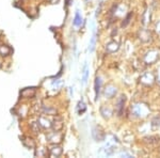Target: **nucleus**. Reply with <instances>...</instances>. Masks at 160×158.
Wrapping results in <instances>:
<instances>
[{
  "label": "nucleus",
  "instance_id": "1",
  "mask_svg": "<svg viewBox=\"0 0 160 158\" xmlns=\"http://www.w3.org/2000/svg\"><path fill=\"white\" fill-rule=\"evenodd\" d=\"M131 112L137 118H144L148 115L149 110L144 104H135L131 107Z\"/></svg>",
  "mask_w": 160,
  "mask_h": 158
},
{
  "label": "nucleus",
  "instance_id": "2",
  "mask_svg": "<svg viewBox=\"0 0 160 158\" xmlns=\"http://www.w3.org/2000/svg\"><path fill=\"white\" fill-rule=\"evenodd\" d=\"M160 57V50L158 49H154V50H149L145 56H144V62L146 64H154L155 62L159 59Z\"/></svg>",
  "mask_w": 160,
  "mask_h": 158
},
{
  "label": "nucleus",
  "instance_id": "3",
  "mask_svg": "<svg viewBox=\"0 0 160 158\" xmlns=\"http://www.w3.org/2000/svg\"><path fill=\"white\" fill-rule=\"evenodd\" d=\"M115 150H117V146H115L114 144L108 142V143L106 144L105 146H102V149H100V151H99L98 154L102 155V156H111V155L114 154Z\"/></svg>",
  "mask_w": 160,
  "mask_h": 158
},
{
  "label": "nucleus",
  "instance_id": "4",
  "mask_svg": "<svg viewBox=\"0 0 160 158\" xmlns=\"http://www.w3.org/2000/svg\"><path fill=\"white\" fill-rule=\"evenodd\" d=\"M62 138H63V135L60 134L59 131H53V133H51L47 136V141L49 143L57 144L62 141Z\"/></svg>",
  "mask_w": 160,
  "mask_h": 158
},
{
  "label": "nucleus",
  "instance_id": "5",
  "mask_svg": "<svg viewBox=\"0 0 160 158\" xmlns=\"http://www.w3.org/2000/svg\"><path fill=\"white\" fill-rule=\"evenodd\" d=\"M92 136L95 139V141H102V140H105V133L102 130L100 127H95L93 129Z\"/></svg>",
  "mask_w": 160,
  "mask_h": 158
},
{
  "label": "nucleus",
  "instance_id": "6",
  "mask_svg": "<svg viewBox=\"0 0 160 158\" xmlns=\"http://www.w3.org/2000/svg\"><path fill=\"white\" fill-rule=\"evenodd\" d=\"M35 93H37L35 88H26V89H24L20 92V96L22 98H30L34 96Z\"/></svg>",
  "mask_w": 160,
  "mask_h": 158
},
{
  "label": "nucleus",
  "instance_id": "7",
  "mask_svg": "<svg viewBox=\"0 0 160 158\" xmlns=\"http://www.w3.org/2000/svg\"><path fill=\"white\" fill-rule=\"evenodd\" d=\"M154 80H155L154 75L151 74V73H145L140 78V81L142 82V84H146V85H151L154 82Z\"/></svg>",
  "mask_w": 160,
  "mask_h": 158
},
{
  "label": "nucleus",
  "instance_id": "8",
  "mask_svg": "<svg viewBox=\"0 0 160 158\" xmlns=\"http://www.w3.org/2000/svg\"><path fill=\"white\" fill-rule=\"evenodd\" d=\"M151 38H152V33L148 30L143 29L139 32V38H140L142 42H148V41H151Z\"/></svg>",
  "mask_w": 160,
  "mask_h": 158
},
{
  "label": "nucleus",
  "instance_id": "9",
  "mask_svg": "<svg viewBox=\"0 0 160 158\" xmlns=\"http://www.w3.org/2000/svg\"><path fill=\"white\" fill-rule=\"evenodd\" d=\"M104 94L106 97L112 98L115 94H117V88L113 87V85H108V87H106Z\"/></svg>",
  "mask_w": 160,
  "mask_h": 158
},
{
  "label": "nucleus",
  "instance_id": "10",
  "mask_svg": "<svg viewBox=\"0 0 160 158\" xmlns=\"http://www.w3.org/2000/svg\"><path fill=\"white\" fill-rule=\"evenodd\" d=\"M51 127L55 131H60L62 128H63V122L60 118H57L55 119V121L51 123Z\"/></svg>",
  "mask_w": 160,
  "mask_h": 158
},
{
  "label": "nucleus",
  "instance_id": "11",
  "mask_svg": "<svg viewBox=\"0 0 160 158\" xmlns=\"http://www.w3.org/2000/svg\"><path fill=\"white\" fill-rule=\"evenodd\" d=\"M62 154V147L58 145H53L49 149V155L51 157H59Z\"/></svg>",
  "mask_w": 160,
  "mask_h": 158
},
{
  "label": "nucleus",
  "instance_id": "12",
  "mask_svg": "<svg viewBox=\"0 0 160 158\" xmlns=\"http://www.w3.org/2000/svg\"><path fill=\"white\" fill-rule=\"evenodd\" d=\"M22 144L28 147V149H34L35 147V143H34V140L32 138H29V137H24V138L22 139Z\"/></svg>",
  "mask_w": 160,
  "mask_h": 158
},
{
  "label": "nucleus",
  "instance_id": "13",
  "mask_svg": "<svg viewBox=\"0 0 160 158\" xmlns=\"http://www.w3.org/2000/svg\"><path fill=\"white\" fill-rule=\"evenodd\" d=\"M125 100H126V98H125L124 95H122V96L118 98V105H117V111H118V115H122L123 110H124V104H125Z\"/></svg>",
  "mask_w": 160,
  "mask_h": 158
},
{
  "label": "nucleus",
  "instance_id": "14",
  "mask_svg": "<svg viewBox=\"0 0 160 158\" xmlns=\"http://www.w3.org/2000/svg\"><path fill=\"white\" fill-rule=\"evenodd\" d=\"M118 48H120V45H118V43L117 42H110L106 46V50H107L108 53H115V51L118 50Z\"/></svg>",
  "mask_w": 160,
  "mask_h": 158
},
{
  "label": "nucleus",
  "instance_id": "15",
  "mask_svg": "<svg viewBox=\"0 0 160 158\" xmlns=\"http://www.w3.org/2000/svg\"><path fill=\"white\" fill-rule=\"evenodd\" d=\"M100 113L102 115V116L106 119H109L111 115H112V109L107 106H104V107L100 108Z\"/></svg>",
  "mask_w": 160,
  "mask_h": 158
},
{
  "label": "nucleus",
  "instance_id": "16",
  "mask_svg": "<svg viewBox=\"0 0 160 158\" xmlns=\"http://www.w3.org/2000/svg\"><path fill=\"white\" fill-rule=\"evenodd\" d=\"M100 87H102V79H100L99 77H97V78L95 79V99L96 100L99 96Z\"/></svg>",
  "mask_w": 160,
  "mask_h": 158
},
{
  "label": "nucleus",
  "instance_id": "17",
  "mask_svg": "<svg viewBox=\"0 0 160 158\" xmlns=\"http://www.w3.org/2000/svg\"><path fill=\"white\" fill-rule=\"evenodd\" d=\"M38 124H40L42 128H50L51 127L50 122L48 121L46 118H43V116H41V118L38 119Z\"/></svg>",
  "mask_w": 160,
  "mask_h": 158
},
{
  "label": "nucleus",
  "instance_id": "18",
  "mask_svg": "<svg viewBox=\"0 0 160 158\" xmlns=\"http://www.w3.org/2000/svg\"><path fill=\"white\" fill-rule=\"evenodd\" d=\"M73 25L75 27H80L82 25V16L80 15V13L77 11L76 14H75V18H74V22H73Z\"/></svg>",
  "mask_w": 160,
  "mask_h": 158
},
{
  "label": "nucleus",
  "instance_id": "19",
  "mask_svg": "<svg viewBox=\"0 0 160 158\" xmlns=\"http://www.w3.org/2000/svg\"><path fill=\"white\" fill-rule=\"evenodd\" d=\"M89 66L88 64H86L83 67V72H82V84H86L87 81H88V78H89Z\"/></svg>",
  "mask_w": 160,
  "mask_h": 158
},
{
  "label": "nucleus",
  "instance_id": "20",
  "mask_svg": "<svg viewBox=\"0 0 160 158\" xmlns=\"http://www.w3.org/2000/svg\"><path fill=\"white\" fill-rule=\"evenodd\" d=\"M11 54V48L7 45H1L0 46V55L1 56H8Z\"/></svg>",
  "mask_w": 160,
  "mask_h": 158
},
{
  "label": "nucleus",
  "instance_id": "21",
  "mask_svg": "<svg viewBox=\"0 0 160 158\" xmlns=\"http://www.w3.org/2000/svg\"><path fill=\"white\" fill-rule=\"evenodd\" d=\"M95 45H96V34H93V37L91 38V41H90V46H89V49H90V51H94V49H95Z\"/></svg>",
  "mask_w": 160,
  "mask_h": 158
},
{
  "label": "nucleus",
  "instance_id": "22",
  "mask_svg": "<svg viewBox=\"0 0 160 158\" xmlns=\"http://www.w3.org/2000/svg\"><path fill=\"white\" fill-rule=\"evenodd\" d=\"M86 110H87V106H86V104H84L83 102H79V103H78V106H77V111H78L79 115H81V113H83Z\"/></svg>",
  "mask_w": 160,
  "mask_h": 158
},
{
  "label": "nucleus",
  "instance_id": "23",
  "mask_svg": "<svg viewBox=\"0 0 160 158\" xmlns=\"http://www.w3.org/2000/svg\"><path fill=\"white\" fill-rule=\"evenodd\" d=\"M43 111H44V113H47V115H56V113H57V110L55 109V108H46V107H44Z\"/></svg>",
  "mask_w": 160,
  "mask_h": 158
},
{
  "label": "nucleus",
  "instance_id": "24",
  "mask_svg": "<svg viewBox=\"0 0 160 158\" xmlns=\"http://www.w3.org/2000/svg\"><path fill=\"white\" fill-rule=\"evenodd\" d=\"M62 85H63V81H61V80H56L52 82V88H56V89H60Z\"/></svg>",
  "mask_w": 160,
  "mask_h": 158
},
{
  "label": "nucleus",
  "instance_id": "25",
  "mask_svg": "<svg viewBox=\"0 0 160 158\" xmlns=\"http://www.w3.org/2000/svg\"><path fill=\"white\" fill-rule=\"evenodd\" d=\"M131 16H132V14H131V13H129V14L127 15V17H126V18H125V22H123V24H122L123 27H125V26H127L128 24H129Z\"/></svg>",
  "mask_w": 160,
  "mask_h": 158
},
{
  "label": "nucleus",
  "instance_id": "26",
  "mask_svg": "<svg viewBox=\"0 0 160 158\" xmlns=\"http://www.w3.org/2000/svg\"><path fill=\"white\" fill-rule=\"evenodd\" d=\"M120 156H127V157H131V155H130V154H128V153H126V152H123V153H121V154H120Z\"/></svg>",
  "mask_w": 160,
  "mask_h": 158
},
{
  "label": "nucleus",
  "instance_id": "27",
  "mask_svg": "<svg viewBox=\"0 0 160 158\" xmlns=\"http://www.w3.org/2000/svg\"><path fill=\"white\" fill-rule=\"evenodd\" d=\"M156 30H157V32L160 33V22L156 25Z\"/></svg>",
  "mask_w": 160,
  "mask_h": 158
},
{
  "label": "nucleus",
  "instance_id": "28",
  "mask_svg": "<svg viewBox=\"0 0 160 158\" xmlns=\"http://www.w3.org/2000/svg\"><path fill=\"white\" fill-rule=\"evenodd\" d=\"M157 80L160 82V69H159V71H158V76H157Z\"/></svg>",
  "mask_w": 160,
  "mask_h": 158
},
{
  "label": "nucleus",
  "instance_id": "29",
  "mask_svg": "<svg viewBox=\"0 0 160 158\" xmlns=\"http://www.w3.org/2000/svg\"><path fill=\"white\" fill-rule=\"evenodd\" d=\"M49 1H51V2H56V1H58V0H49Z\"/></svg>",
  "mask_w": 160,
  "mask_h": 158
},
{
  "label": "nucleus",
  "instance_id": "30",
  "mask_svg": "<svg viewBox=\"0 0 160 158\" xmlns=\"http://www.w3.org/2000/svg\"><path fill=\"white\" fill-rule=\"evenodd\" d=\"M87 1H89V0H87Z\"/></svg>",
  "mask_w": 160,
  "mask_h": 158
}]
</instances>
